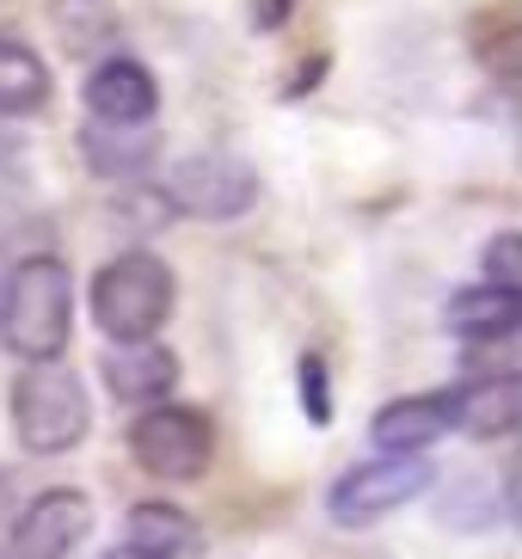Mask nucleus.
<instances>
[{
    "mask_svg": "<svg viewBox=\"0 0 522 559\" xmlns=\"http://www.w3.org/2000/svg\"><path fill=\"white\" fill-rule=\"evenodd\" d=\"M68 320H74V277L62 259H25L7 277L0 296V338L25 362H49L68 345Z\"/></svg>",
    "mask_w": 522,
    "mask_h": 559,
    "instance_id": "nucleus-1",
    "label": "nucleus"
},
{
    "mask_svg": "<svg viewBox=\"0 0 522 559\" xmlns=\"http://www.w3.org/2000/svg\"><path fill=\"white\" fill-rule=\"evenodd\" d=\"M173 313V271L154 252H123L93 277V320L105 338H154Z\"/></svg>",
    "mask_w": 522,
    "mask_h": 559,
    "instance_id": "nucleus-2",
    "label": "nucleus"
},
{
    "mask_svg": "<svg viewBox=\"0 0 522 559\" xmlns=\"http://www.w3.org/2000/svg\"><path fill=\"white\" fill-rule=\"evenodd\" d=\"M86 418H93V406H86L81 376L56 369V357L32 362L13 381V430L32 455H62V449H74L86 437Z\"/></svg>",
    "mask_w": 522,
    "mask_h": 559,
    "instance_id": "nucleus-3",
    "label": "nucleus"
},
{
    "mask_svg": "<svg viewBox=\"0 0 522 559\" xmlns=\"http://www.w3.org/2000/svg\"><path fill=\"white\" fill-rule=\"evenodd\" d=\"M425 486H430V461L388 455V461H369V467H351V474L332 486L327 510H332V523L363 528V523H376V516H388V510L412 504Z\"/></svg>",
    "mask_w": 522,
    "mask_h": 559,
    "instance_id": "nucleus-4",
    "label": "nucleus"
},
{
    "mask_svg": "<svg viewBox=\"0 0 522 559\" xmlns=\"http://www.w3.org/2000/svg\"><path fill=\"white\" fill-rule=\"evenodd\" d=\"M130 455L142 461L154 479H197L210 467V425L185 406H154L135 418Z\"/></svg>",
    "mask_w": 522,
    "mask_h": 559,
    "instance_id": "nucleus-5",
    "label": "nucleus"
},
{
    "mask_svg": "<svg viewBox=\"0 0 522 559\" xmlns=\"http://www.w3.org/2000/svg\"><path fill=\"white\" fill-rule=\"evenodd\" d=\"M173 203L185 215H203V222H222V215H240L252 210L259 198V179H252V166L234 160V154H191V160L173 166Z\"/></svg>",
    "mask_w": 522,
    "mask_h": 559,
    "instance_id": "nucleus-6",
    "label": "nucleus"
},
{
    "mask_svg": "<svg viewBox=\"0 0 522 559\" xmlns=\"http://www.w3.org/2000/svg\"><path fill=\"white\" fill-rule=\"evenodd\" d=\"M93 528V504L81 492H44L13 528V554L19 559H68Z\"/></svg>",
    "mask_w": 522,
    "mask_h": 559,
    "instance_id": "nucleus-7",
    "label": "nucleus"
},
{
    "mask_svg": "<svg viewBox=\"0 0 522 559\" xmlns=\"http://www.w3.org/2000/svg\"><path fill=\"white\" fill-rule=\"evenodd\" d=\"M161 93H154V74L130 56H111L105 68H93V81H86V111L93 123H123V130H142L147 117H154Z\"/></svg>",
    "mask_w": 522,
    "mask_h": 559,
    "instance_id": "nucleus-8",
    "label": "nucleus"
},
{
    "mask_svg": "<svg viewBox=\"0 0 522 559\" xmlns=\"http://www.w3.org/2000/svg\"><path fill=\"white\" fill-rule=\"evenodd\" d=\"M449 425H455V400L425 394V400H393V406H381L369 437H376L388 455H418V449H430Z\"/></svg>",
    "mask_w": 522,
    "mask_h": 559,
    "instance_id": "nucleus-9",
    "label": "nucleus"
},
{
    "mask_svg": "<svg viewBox=\"0 0 522 559\" xmlns=\"http://www.w3.org/2000/svg\"><path fill=\"white\" fill-rule=\"evenodd\" d=\"M105 381H111L117 400H161L179 381V357L154 338H123V345L105 350Z\"/></svg>",
    "mask_w": 522,
    "mask_h": 559,
    "instance_id": "nucleus-10",
    "label": "nucleus"
},
{
    "mask_svg": "<svg viewBox=\"0 0 522 559\" xmlns=\"http://www.w3.org/2000/svg\"><path fill=\"white\" fill-rule=\"evenodd\" d=\"M522 418V381L517 376H486L467 394H455V425L474 437H510Z\"/></svg>",
    "mask_w": 522,
    "mask_h": 559,
    "instance_id": "nucleus-11",
    "label": "nucleus"
},
{
    "mask_svg": "<svg viewBox=\"0 0 522 559\" xmlns=\"http://www.w3.org/2000/svg\"><path fill=\"white\" fill-rule=\"evenodd\" d=\"M517 320H522L517 289H498V283L461 289V296L449 301V326H455L461 338H505V332H517Z\"/></svg>",
    "mask_w": 522,
    "mask_h": 559,
    "instance_id": "nucleus-12",
    "label": "nucleus"
},
{
    "mask_svg": "<svg viewBox=\"0 0 522 559\" xmlns=\"http://www.w3.org/2000/svg\"><path fill=\"white\" fill-rule=\"evenodd\" d=\"M49 99V74L25 44L0 37V117H25V111H44Z\"/></svg>",
    "mask_w": 522,
    "mask_h": 559,
    "instance_id": "nucleus-13",
    "label": "nucleus"
},
{
    "mask_svg": "<svg viewBox=\"0 0 522 559\" xmlns=\"http://www.w3.org/2000/svg\"><path fill=\"white\" fill-rule=\"evenodd\" d=\"M81 148H86V166H93V173H105V179L142 173V166L154 160V148H147L142 135H130L123 123H98V130H86Z\"/></svg>",
    "mask_w": 522,
    "mask_h": 559,
    "instance_id": "nucleus-14",
    "label": "nucleus"
},
{
    "mask_svg": "<svg viewBox=\"0 0 522 559\" xmlns=\"http://www.w3.org/2000/svg\"><path fill=\"white\" fill-rule=\"evenodd\" d=\"M123 528H130V547H142L154 559H173L191 547V516H179L173 504H135Z\"/></svg>",
    "mask_w": 522,
    "mask_h": 559,
    "instance_id": "nucleus-15",
    "label": "nucleus"
},
{
    "mask_svg": "<svg viewBox=\"0 0 522 559\" xmlns=\"http://www.w3.org/2000/svg\"><path fill=\"white\" fill-rule=\"evenodd\" d=\"M56 32L74 44V56H86L93 37H111V13H105L98 0H62V7H56Z\"/></svg>",
    "mask_w": 522,
    "mask_h": 559,
    "instance_id": "nucleus-16",
    "label": "nucleus"
},
{
    "mask_svg": "<svg viewBox=\"0 0 522 559\" xmlns=\"http://www.w3.org/2000/svg\"><path fill=\"white\" fill-rule=\"evenodd\" d=\"M486 277L498 283V289H522V240H517V234H498V240H491Z\"/></svg>",
    "mask_w": 522,
    "mask_h": 559,
    "instance_id": "nucleus-17",
    "label": "nucleus"
},
{
    "mask_svg": "<svg viewBox=\"0 0 522 559\" xmlns=\"http://www.w3.org/2000/svg\"><path fill=\"white\" fill-rule=\"evenodd\" d=\"M301 406H308L313 425L332 418V388H327V362L320 357H301Z\"/></svg>",
    "mask_w": 522,
    "mask_h": 559,
    "instance_id": "nucleus-18",
    "label": "nucleus"
},
{
    "mask_svg": "<svg viewBox=\"0 0 522 559\" xmlns=\"http://www.w3.org/2000/svg\"><path fill=\"white\" fill-rule=\"evenodd\" d=\"M105 559H154V554H142V547H130V542H123V547H111Z\"/></svg>",
    "mask_w": 522,
    "mask_h": 559,
    "instance_id": "nucleus-19",
    "label": "nucleus"
},
{
    "mask_svg": "<svg viewBox=\"0 0 522 559\" xmlns=\"http://www.w3.org/2000/svg\"><path fill=\"white\" fill-rule=\"evenodd\" d=\"M0 516H7V492H0Z\"/></svg>",
    "mask_w": 522,
    "mask_h": 559,
    "instance_id": "nucleus-20",
    "label": "nucleus"
}]
</instances>
